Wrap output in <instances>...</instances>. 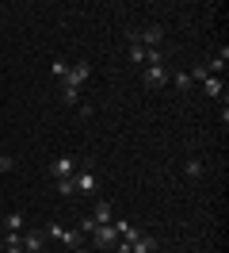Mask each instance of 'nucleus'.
<instances>
[{
  "label": "nucleus",
  "instance_id": "nucleus-1",
  "mask_svg": "<svg viewBox=\"0 0 229 253\" xmlns=\"http://www.w3.org/2000/svg\"><path fill=\"white\" fill-rule=\"evenodd\" d=\"M46 238H58L65 250H80V246H84V234H80V230H65V226H61L58 219L46 226Z\"/></svg>",
  "mask_w": 229,
  "mask_h": 253
},
{
  "label": "nucleus",
  "instance_id": "nucleus-2",
  "mask_svg": "<svg viewBox=\"0 0 229 253\" xmlns=\"http://www.w3.org/2000/svg\"><path fill=\"white\" fill-rule=\"evenodd\" d=\"M73 188L76 192H96V188H99V176H96V169H92V161H80V165H76Z\"/></svg>",
  "mask_w": 229,
  "mask_h": 253
},
{
  "label": "nucleus",
  "instance_id": "nucleus-3",
  "mask_svg": "<svg viewBox=\"0 0 229 253\" xmlns=\"http://www.w3.org/2000/svg\"><path fill=\"white\" fill-rule=\"evenodd\" d=\"M92 246H96V253L115 250V246H119V230H115L111 222H107V226H96V230H92Z\"/></svg>",
  "mask_w": 229,
  "mask_h": 253
},
{
  "label": "nucleus",
  "instance_id": "nucleus-4",
  "mask_svg": "<svg viewBox=\"0 0 229 253\" xmlns=\"http://www.w3.org/2000/svg\"><path fill=\"white\" fill-rule=\"evenodd\" d=\"M76 165H80L76 158L61 154V158H54V161H50V176H54V180H69V176L76 173Z\"/></svg>",
  "mask_w": 229,
  "mask_h": 253
},
{
  "label": "nucleus",
  "instance_id": "nucleus-5",
  "mask_svg": "<svg viewBox=\"0 0 229 253\" xmlns=\"http://www.w3.org/2000/svg\"><path fill=\"white\" fill-rule=\"evenodd\" d=\"M168 77H172V69H164V65H145V69H141V81H145V88H164Z\"/></svg>",
  "mask_w": 229,
  "mask_h": 253
},
{
  "label": "nucleus",
  "instance_id": "nucleus-6",
  "mask_svg": "<svg viewBox=\"0 0 229 253\" xmlns=\"http://www.w3.org/2000/svg\"><path fill=\"white\" fill-rule=\"evenodd\" d=\"M92 77V65L88 62H76V65H69V73H65V81L61 84H69V88H80L84 81Z\"/></svg>",
  "mask_w": 229,
  "mask_h": 253
},
{
  "label": "nucleus",
  "instance_id": "nucleus-7",
  "mask_svg": "<svg viewBox=\"0 0 229 253\" xmlns=\"http://www.w3.org/2000/svg\"><path fill=\"white\" fill-rule=\"evenodd\" d=\"M92 222H96V226H107V222H115V207L107 204V200H99V204L92 207Z\"/></svg>",
  "mask_w": 229,
  "mask_h": 253
},
{
  "label": "nucleus",
  "instance_id": "nucleus-8",
  "mask_svg": "<svg viewBox=\"0 0 229 253\" xmlns=\"http://www.w3.org/2000/svg\"><path fill=\"white\" fill-rule=\"evenodd\" d=\"M23 250L42 253V250H46V234H42V230H31V234H23Z\"/></svg>",
  "mask_w": 229,
  "mask_h": 253
},
{
  "label": "nucleus",
  "instance_id": "nucleus-9",
  "mask_svg": "<svg viewBox=\"0 0 229 253\" xmlns=\"http://www.w3.org/2000/svg\"><path fill=\"white\" fill-rule=\"evenodd\" d=\"M157 250V238H149V234H141L137 242H130V253H153Z\"/></svg>",
  "mask_w": 229,
  "mask_h": 253
},
{
  "label": "nucleus",
  "instance_id": "nucleus-10",
  "mask_svg": "<svg viewBox=\"0 0 229 253\" xmlns=\"http://www.w3.org/2000/svg\"><path fill=\"white\" fill-rule=\"evenodd\" d=\"M183 173H187V176H195V180H198V176L206 173V165H202V161H198V158H191V161H187V165H183Z\"/></svg>",
  "mask_w": 229,
  "mask_h": 253
},
{
  "label": "nucleus",
  "instance_id": "nucleus-11",
  "mask_svg": "<svg viewBox=\"0 0 229 253\" xmlns=\"http://www.w3.org/2000/svg\"><path fill=\"white\" fill-rule=\"evenodd\" d=\"M202 88H206V96L218 100V96H222V77H206V81H202Z\"/></svg>",
  "mask_w": 229,
  "mask_h": 253
},
{
  "label": "nucleus",
  "instance_id": "nucleus-12",
  "mask_svg": "<svg viewBox=\"0 0 229 253\" xmlns=\"http://www.w3.org/2000/svg\"><path fill=\"white\" fill-rule=\"evenodd\" d=\"M23 211H12V215H8V222H4V226H8V230H15V234H19V230H23Z\"/></svg>",
  "mask_w": 229,
  "mask_h": 253
},
{
  "label": "nucleus",
  "instance_id": "nucleus-13",
  "mask_svg": "<svg viewBox=\"0 0 229 253\" xmlns=\"http://www.w3.org/2000/svg\"><path fill=\"white\" fill-rule=\"evenodd\" d=\"M61 100H65V104L73 108L76 100H80V88H69V84H61Z\"/></svg>",
  "mask_w": 229,
  "mask_h": 253
},
{
  "label": "nucleus",
  "instance_id": "nucleus-14",
  "mask_svg": "<svg viewBox=\"0 0 229 253\" xmlns=\"http://www.w3.org/2000/svg\"><path fill=\"white\" fill-rule=\"evenodd\" d=\"M130 62H134V65H145V46L130 42Z\"/></svg>",
  "mask_w": 229,
  "mask_h": 253
},
{
  "label": "nucleus",
  "instance_id": "nucleus-15",
  "mask_svg": "<svg viewBox=\"0 0 229 253\" xmlns=\"http://www.w3.org/2000/svg\"><path fill=\"white\" fill-rule=\"evenodd\" d=\"M50 73H54L58 81H65V73H69V65L61 62V58H54V65H50Z\"/></svg>",
  "mask_w": 229,
  "mask_h": 253
},
{
  "label": "nucleus",
  "instance_id": "nucleus-16",
  "mask_svg": "<svg viewBox=\"0 0 229 253\" xmlns=\"http://www.w3.org/2000/svg\"><path fill=\"white\" fill-rule=\"evenodd\" d=\"M58 196H65V200H69V196H76V188H73V176H69V180H58Z\"/></svg>",
  "mask_w": 229,
  "mask_h": 253
},
{
  "label": "nucleus",
  "instance_id": "nucleus-17",
  "mask_svg": "<svg viewBox=\"0 0 229 253\" xmlns=\"http://www.w3.org/2000/svg\"><path fill=\"white\" fill-rule=\"evenodd\" d=\"M168 81H172V84H176V88H191V77H187V73H183V69H180V73H172V77H168Z\"/></svg>",
  "mask_w": 229,
  "mask_h": 253
},
{
  "label": "nucleus",
  "instance_id": "nucleus-18",
  "mask_svg": "<svg viewBox=\"0 0 229 253\" xmlns=\"http://www.w3.org/2000/svg\"><path fill=\"white\" fill-rule=\"evenodd\" d=\"M12 169H15V161H12V158H0V173H12Z\"/></svg>",
  "mask_w": 229,
  "mask_h": 253
},
{
  "label": "nucleus",
  "instance_id": "nucleus-19",
  "mask_svg": "<svg viewBox=\"0 0 229 253\" xmlns=\"http://www.w3.org/2000/svg\"><path fill=\"white\" fill-rule=\"evenodd\" d=\"M73 253H92V250H88V246H80V250H73Z\"/></svg>",
  "mask_w": 229,
  "mask_h": 253
},
{
  "label": "nucleus",
  "instance_id": "nucleus-20",
  "mask_svg": "<svg viewBox=\"0 0 229 253\" xmlns=\"http://www.w3.org/2000/svg\"><path fill=\"white\" fill-rule=\"evenodd\" d=\"M0 238H4V222H0Z\"/></svg>",
  "mask_w": 229,
  "mask_h": 253
},
{
  "label": "nucleus",
  "instance_id": "nucleus-21",
  "mask_svg": "<svg viewBox=\"0 0 229 253\" xmlns=\"http://www.w3.org/2000/svg\"><path fill=\"white\" fill-rule=\"evenodd\" d=\"M99 253H115V250H99Z\"/></svg>",
  "mask_w": 229,
  "mask_h": 253
},
{
  "label": "nucleus",
  "instance_id": "nucleus-22",
  "mask_svg": "<svg viewBox=\"0 0 229 253\" xmlns=\"http://www.w3.org/2000/svg\"><path fill=\"white\" fill-rule=\"evenodd\" d=\"M19 253H34V250H19Z\"/></svg>",
  "mask_w": 229,
  "mask_h": 253
}]
</instances>
